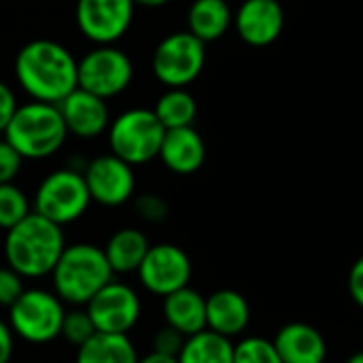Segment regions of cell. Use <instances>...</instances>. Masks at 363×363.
Returning a JSON list of instances; mask_svg holds the SVG:
<instances>
[{
  "instance_id": "8992f818",
  "label": "cell",
  "mask_w": 363,
  "mask_h": 363,
  "mask_svg": "<svg viewBox=\"0 0 363 363\" xmlns=\"http://www.w3.org/2000/svg\"><path fill=\"white\" fill-rule=\"evenodd\" d=\"M66 304L55 291L32 287L9 306V325L28 345H49L60 338Z\"/></svg>"
},
{
  "instance_id": "7a4b0ae2",
  "label": "cell",
  "mask_w": 363,
  "mask_h": 363,
  "mask_svg": "<svg viewBox=\"0 0 363 363\" xmlns=\"http://www.w3.org/2000/svg\"><path fill=\"white\" fill-rule=\"evenodd\" d=\"M64 249V228L34 211L17 225L6 230L4 236L6 266L23 277V281L49 277Z\"/></svg>"
},
{
  "instance_id": "f1b7e54d",
  "label": "cell",
  "mask_w": 363,
  "mask_h": 363,
  "mask_svg": "<svg viewBox=\"0 0 363 363\" xmlns=\"http://www.w3.org/2000/svg\"><path fill=\"white\" fill-rule=\"evenodd\" d=\"M183 342H185V336L181 332H177L174 328L164 323V328H160L155 332L153 340H151V351L177 357L181 353V349H183Z\"/></svg>"
},
{
  "instance_id": "4fadbf2b",
  "label": "cell",
  "mask_w": 363,
  "mask_h": 363,
  "mask_svg": "<svg viewBox=\"0 0 363 363\" xmlns=\"http://www.w3.org/2000/svg\"><path fill=\"white\" fill-rule=\"evenodd\" d=\"M83 179L91 202L106 208H117L130 202L136 191L134 166L113 153H104L87 162L83 166Z\"/></svg>"
},
{
  "instance_id": "52a82bcc",
  "label": "cell",
  "mask_w": 363,
  "mask_h": 363,
  "mask_svg": "<svg viewBox=\"0 0 363 363\" xmlns=\"http://www.w3.org/2000/svg\"><path fill=\"white\" fill-rule=\"evenodd\" d=\"M91 204L89 189L79 168H60L49 172L34 194V213L57 225L79 221Z\"/></svg>"
},
{
  "instance_id": "f546056e",
  "label": "cell",
  "mask_w": 363,
  "mask_h": 363,
  "mask_svg": "<svg viewBox=\"0 0 363 363\" xmlns=\"http://www.w3.org/2000/svg\"><path fill=\"white\" fill-rule=\"evenodd\" d=\"M23 277H19L13 268H0V306L9 308L23 294Z\"/></svg>"
},
{
  "instance_id": "8d00e7d4",
  "label": "cell",
  "mask_w": 363,
  "mask_h": 363,
  "mask_svg": "<svg viewBox=\"0 0 363 363\" xmlns=\"http://www.w3.org/2000/svg\"><path fill=\"white\" fill-rule=\"evenodd\" d=\"M345 363H363V351H357V353H353L349 359Z\"/></svg>"
},
{
  "instance_id": "e0dca14e",
  "label": "cell",
  "mask_w": 363,
  "mask_h": 363,
  "mask_svg": "<svg viewBox=\"0 0 363 363\" xmlns=\"http://www.w3.org/2000/svg\"><path fill=\"white\" fill-rule=\"evenodd\" d=\"M272 342L283 363H325L328 357L323 334L315 325L302 321L283 325Z\"/></svg>"
},
{
  "instance_id": "44dd1931",
  "label": "cell",
  "mask_w": 363,
  "mask_h": 363,
  "mask_svg": "<svg viewBox=\"0 0 363 363\" xmlns=\"http://www.w3.org/2000/svg\"><path fill=\"white\" fill-rule=\"evenodd\" d=\"M234 23L228 0H194L187 11V28L202 43L219 40Z\"/></svg>"
},
{
  "instance_id": "277c9868",
  "label": "cell",
  "mask_w": 363,
  "mask_h": 363,
  "mask_svg": "<svg viewBox=\"0 0 363 363\" xmlns=\"http://www.w3.org/2000/svg\"><path fill=\"white\" fill-rule=\"evenodd\" d=\"M2 136L23 160H47L64 147L68 130L57 104L32 100L17 106Z\"/></svg>"
},
{
  "instance_id": "603a6c76",
  "label": "cell",
  "mask_w": 363,
  "mask_h": 363,
  "mask_svg": "<svg viewBox=\"0 0 363 363\" xmlns=\"http://www.w3.org/2000/svg\"><path fill=\"white\" fill-rule=\"evenodd\" d=\"M179 363H234V342L225 336H219L211 330H202L194 336H187Z\"/></svg>"
},
{
  "instance_id": "30bf717a",
  "label": "cell",
  "mask_w": 363,
  "mask_h": 363,
  "mask_svg": "<svg viewBox=\"0 0 363 363\" xmlns=\"http://www.w3.org/2000/svg\"><path fill=\"white\" fill-rule=\"evenodd\" d=\"M94 325L102 334H130L143 315V302L138 291L121 281L106 283L87 304Z\"/></svg>"
},
{
  "instance_id": "9a60e30c",
  "label": "cell",
  "mask_w": 363,
  "mask_h": 363,
  "mask_svg": "<svg viewBox=\"0 0 363 363\" xmlns=\"http://www.w3.org/2000/svg\"><path fill=\"white\" fill-rule=\"evenodd\" d=\"M285 26V11L279 0H245L236 15L234 28L238 36L251 47H266L274 43Z\"/></svg>"
},
{
  "instance_id": "4dcf8cb0",
  "label": "cell",
  "mask_w": 363,
  "mask_h": 363,
  "mask_svg": "<svg viewBox=\"0 0 363 363\" xmlns=\"http://www.w3.org/2000/svg\"><path fill=\"white\" fill-rule=\"evenodd\" d=\"M23 157L2 138L0 140V185L2 183H13L17 174L21 172Z\"/></svg>"
},
{
  "instance_id": "8fae6325",
  "label": "cell",
  "mask_w": 363,
  "mask_h": 363,
  "mask_svg": "<svg viewBox=\"0 0 363 363\" xmlns=\"http://www.w3.org/2000/svg\"><path fill=\"white\" fill-rule=\"evenodd\" d=\"M136 274L140 285L151 296L166 298L189 285L191 259L179 245L172 242L151 245Z\"/></svg>"
},
{
  "instance_id": "9c48e42d",
  "label": "cell",
  "mask_w": 363,
  "mask_h": 363,
  "mask_svg": "<svg viewBox=\"0 0 363 363\" xmlns=\"http://www.w3.org/2000/svg\"><path fill=\"white\" fill-rule=\"evenodd\" d=\"M79 87L104 100L123 94L134 79V64L125 51L115 45H96L77 66Z\"/></svg>"
},
{
  "instance_id": "d6a6232c",
  "label": "cell",
  "mask_w": 363,
  "mask_h": 363,
  "mask_svg": "<svg viewBox=\"0 0 363 363\" xmlns=\"http://www.w3.org/2000/svg\"><path fill=\"white\" fill-rule=\"evenodd\" d=\"M347 285H349V294H351L353 302L359 308H363V255L351 266Z\"/></svg>"
},
{
  "instance_id": "484cf974",
  "label": "cell",
  "mask_w": 363,
  "mask_h": 363,
  "mask_svg": "<svg viewBox=\"0 0 363 363\" xmlns=\"http://www.w3.org/2000/svg\"><path fill=\"white\" fill-rule=\"evenodd\" d=\"M96 325L89 317V313L85 311V306H74L72 311H66L64 321H62V332L60 338H64L68 345L72 347H81L85 345L94 334H96Z\"/></svg>"
},
{
  "instance_id": "7c38bea8",
  "label": "cell",
  "mask_w": 363,
  "mask_h": 363,
  "mask_svg": "<svg viewBox=\"0 0 363 363\" xmlns=\"http://www.w3.org/2000/svg\"><path fill=\"white\" fill-rule=\"evenodd\" d=\"M134 0H77L74 21L94 45H115L134 21Z\"/></svg>"
},
{
  "instance_id": "cb8c5ba5",
  "label": "cell",
  "mask_w": 363,
  "mask_h": 363,
  "mask_svg": "<svg viewBox=\"0 0 363 363\" xmlns=\"http://www.w3.org/2000/svg\"><path fill=\"white\" fill-rule=\"evenodd\" d=\"M153 113L166 130L194 125L198 115L196 98L185 87H168L155 102Z\"/></svg>"
},
{
  "instance_id": "836d02e7",
  "label": "cell",
  "mask_w": 363,
  "mask_h": 363,
  "mask_svg": "<svg viewBox=\"0 0 363 363\" xmlns=\"http://www.w3.org/2000/svg\"><path fill=\"white\" fill-rule=\"evenodd\" d=\"M13 353H15V334L9 321L0 319V363L13 362Z\"/></svg>"
},
{
  "instance_id": "4316f807",
  "label": "cell",
  "mask_w": 363,
  "mask_h": 363,
  "mask_svg": "<svg viewBox=\"0 0 363 363\" xmlns=\"http://www.w3.org/2000/svg\"><path fill=\"white\" fill-rule=\"evenodd\" d=\"M234 363H283L272 340L249 336L234 345Z\"/></svg>"
},
{
  "instance_id": "ba28073f",
  "label": "cell",
  "mask_w": 363,
  "mask_h": 363,
  "mask_svg": "<svg viewBox=\"0 0 363 363\" xmlns=\"http://www.w3.org/2000/svg\"><path fill=\"white\" fill-rule=\"evenodd\" d=\"M206 64V43L189 30L172 32L160 40L153 51L151 68L155 79L166 87H187L194 83Z\"/></svg>"
},
{
  "instance_id": "83f0119b",
  "label": "cell",
  "mask_w": 363,
  "mask_h": 363,
  "mask_svg": "<svg viewBox=\"0 0 363 363\" xmlns=\"http://www.w3.org/2000/svg\"><path fill=\"white\" fill-rule=\"evenodd\" d=\"M134 213L147 223H162L170 215V206L157 194H140L134 198Z\"/></svg>"
},
{
  "instance_id": "5b68a950",
  "label": "cell",
  "mask_w": 363,
  "mask_h": 363,
  "mask_svg": "<svg viewBox=\"0 0 363 363\" xmlns=\"http://www.w3.org/2000/svg\"><path fill=\"white\" fill-rule=\"evenodd\" d=\"M108 149L130 166H143L160 155L166 128L153 108H128L111 119Z\"/></svg>"
},
{
  "instance_id": "e575fe53",
  "label": "cell",
  "mask_w": 363,
  "mask_h": 363,
  "mask_svg": "<svg viewBox=\"0 0 363 363\" xmlns=\"http://www.w3.org/2000/svg\"><path fill=\"white\" fill-rule=\"evenodd\" d=\"M138 363H179L177 362V357H170V355H162V353H155V351H151V353H147V355H143Z\"/></svg>"
},
{
  "instance_id": "1f68e13d",
  "label": "cell",
  "mask_w": 363,
  "mask_h": 363,
  "mask_svg": "<svg viewBox=\"0 0 363 363\" xmlns=\"http://www.w3.org/2000/svg\"><path fill=\"white\" fill-rule=\"evenodd\" d=\"M17 106L19 104H17V98H15V91L11 89V85L0 81V134L6 130V125L13 119Z\"/></svg>"
},
{
  "instance_id": "d4e9b609",
  "label": "cell",
  "mask_w": 363,
  "mask_h": 363,
  "mask_svg": "<svg viewBox=\"0 0 363 363\" xmlns=\"http://www.w3.org/2000/svg\"><path fill=\"white\" fill-rule=\"evenodd\" d=\"M32 213L30 200L15 183L0 185V230H11Z\"/></svg>"
},
{
  "instance_id": "3957f363",
  "label": "cell",
  "mask_w": 363,
  "mask_h": 363,
  "mask_svg": "<svg viewBox=\"0 0 363 363\" xmlns=\"http://www.w3.org/2000/svg\"><path fill=\"white\" fill-rule=\"evenodd\" d=\"M55 296L70 306H85L106 283L113 281V270L104 249L91 242L66 245L53 272L49 274Z\"/></svg>"
},
{
  "instance_id": "5bb4252c",
  "label": "cell",
  "mask_w": 363,
  "mask_h": 363,
  "mask_svg": "<svg viewBox=\"0 0 363 363\" xmlns=\"http://www.w3.org/2000/svg\"><path fill=\"white\" fill-rule=\"evenodd\" d=\"M68 134L81 140L102 136L111 125V111L104 98L77 87L57 104Z\"/></svg>"
},
{
  "instance_id": "7402d4cb",
  "label": "cell",
  "mask_w": 363,
  "mask_h": 363,
  "mask_svg": "<svg viewBox=\"0 0 363 363\" xmlns=\"http://www.w3.org/2000/svg\"><path fill=\"white\" fill-rule=\"evenodd\" d=\"M140 355L128 334L96 332L77 349L74 363H138Z\"/></svg>"
},
{
  "instance_id": "6da1fadb",
  "label": "cell",
  "mask_w": 363,
  "mask_h": 363,
  "mask_svg": "<svg viewBox=\"0 0 363 363\" xmlns=\"http://www.w3.org/2000/svg\"><path fill=\"white\" fill-rule=\"evenodd\" d=\"M77 66L79 60L62 43L34 38L15 55V79L32 100L60 104L79 87Z\"/></svg>"
},
{
  "instance_id": "2e32d148",
  "label": "cell",
  "mask_w": 363,
  "mask_h": 363,
  "mask_svg": "<svg viewBox=\"0 0 363 363\" xmlns=\"http://www.w3.org/2000/svg\"><path fill=\"white\" fill-rule=\"evenodd\" d=\"M157 157L170 172L187 177L204 166L206 145L194 125L166 130Z\"/></svg>"
},
{
  "instance_id": "d590c367",
  "label": "cell",
  "mask_w": 363,
  "mask_h": 363,
  "mask_svg": "<svg viewBox=\"0 0 363 363\" xmlns=\"http://www.w3.org/2000/svg\"><path fill=\"white\" fill-rule=\"evenodd\" d=\"M170 0H134L136 6H145V9H160V6H166Z\"/></svg>"
},
{
  "instance_id": "ffe728a7",
  "label": "cell",
  "mask_w": 363,
  "mask_h": 363,
  "mask_svg": "<svg viewBox=\"0 0 363 363\" xmlns=\"http://www.w3.org/2000/svg\"><path fill=\"white\" fill-rule=\"evenodd\" d=\"M149 247L151 245L145 232L136 228H121L106 240L102 249L113 274H132L140 268Z\"/></svg>"
},
{
  "instance_id": "d6986e66",
  "label": "cell",
  "mask_w": 363,
  "mask_h": 363,
  "mask_svg": "<svg viewBox=\"0 0 363 363\" xmlns=\"http://www.w3.org/2000/svg\"><path fill=\"white\" fill-rule=\"evenodd\" d=\"M164 323L181 332L185 338L206 330V298L189 285L162 298Z\"/></svg>"
},
{
  "instance_id": "ac0fdd59",
  "label": "cell",
  "mask_w": 363,
  "mask_h": 363,
  "mask_svg": "<svg viewBox=\"0 0 363 363\" xmlns=\"http://www.w3.org/2000/svg\"><path fill=\"white\" fill-rule=\"evenodd\" d=\"M249 321L251 306L242 294L219 289L206 298V330L232 340L249 328Z\"/></svg>"
}]
</instances>
